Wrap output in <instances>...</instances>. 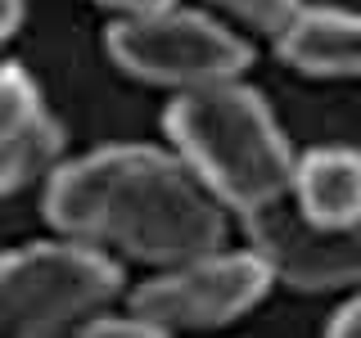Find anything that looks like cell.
Here are the masks:
<instances>
[{
	"label": "cell",
	"instance_id": "52a82bcc",
	"mask_svg": "<svg viewBox=\"0 0 361 338\" xmlns=\"http://www.w3.org/2000/svg\"><path fill=\"white\" fill-rule=\"evenodd\" d=\"M63 154V127L18 63H0V194L50 180Z\"/></svg>",
	"mask_w": 361,
	"mask_h": 338
},
{
	"label": "cell",
	"instance_id": "277c9868",
	"mask_svg": "<svg viewBox=\"0 0 361 338\" xmlns=\"http://www.w3.org/2000/svg\"><path fill=\"white\" fill-rule=\"evenodd\" d=\"M104 45L122 73L167 90H199L212 82H231V77H244L248 59H253V50L231 27L176 5L113 23Z\"/></svg>",
	"mask_w": 361,
	"mask_h": 338
},
{
	"label": "cell",
	"instance_id": "9c48e42d",
	"mask_svg": "<svg viewBox=\"0 0 361 338\" xmlns=\"http://www.w3.org/2000/svg\"><path fill=\"white\" fill-rule=\"evenodd\" d=\"M289 199L316 221H361V154L338 144L298 154Z\"/></svg>",
	"mask_w": 361,
	"mask_h": 338
},
{
	"label": "cell",
	"instance_id": "ba28073f",
	"mask_svg": "<svg viewBox=\"0 0 361 338\" xmlns=\"http://www.w3.org/2000/svg\"><path fill=\"white\" fill-rule=\"evenodd\" d=\"M276 54L307 77H361V14L298 9V18L276 37Z\"/></svg>",
	"mask_w": 361,
	"mask_h": 338
},
{
	"label": "cell",
	"instance_id": "4fadbf2b",
	"mask_svg": "<svg viewBox=\"0 0 361 338\" xmlns=\"http://www.w3.org/2000/svg\"><path fill=\"white\" fill-rule=\"evenodd\" d=\"M23 9H27V0H0V45H5V41L18 32Z\"/></svg>",
	"mask_w": 361,
	"mask_h": 338
},
{
	"label": "cell",
	"instance_id": "8992f818",
	"mask_svg": "<svg viewBox=\"0 0 361 338\" xmlns=\"http://www.w3.org/2000/svg\"><path fill=\"white\" fill-rule=\"evenodd\" d=\"M248 248L271 275L302 293H334L361 284V221H316L289 199L244 217Z\"/></svg>",
	"mask_w": 361,
	"mask_h": 338
},
{
	"label": "cell",
	"instance_id": "8fae6325",
	"mask_svg": "<svg viewBox=\"0 0 361 338\" xmlns=\"http://www.w3.org/2000/svg\"><path fill=\"white\" fill-rule=\"evenodd\" d=\"M330 334H338V338H361V284L353 289V298H348L343 307L334 311Z\"/></svg>",
	"mask_w": 361,
	"mask_h": 338
},
{
	"label": "cell",
	"instance_id": "7c38bea8",
	"mask_svg": "<svg viewBox=\"0 0 361 338\" xmlns=\"http://www.w3.org/2000/svg\"><path fill=\"white\" fill-rule=\"evenodd\" d=\"M95 5L118 9L122 18H131V14H154V9H167V5H176V0H95Z\"/></svg>",
	"mask_w": 361,
	"mask_h": 338
},
{
	"label": "cell",
	"instance_id": "6da1fadb",
	"mask_svg": "<svg viewBox=\"0 0 361 338\" xmlns=\"http://www.w3.org/2000/svg\"><path fill=\"white\" fill-rule=\"evenodd\" d=\"M226 203L176 149L113 144L45 180V221L63 239L145 266H176L226 244Z\"/></svg>",
	"mask_w": 361,
	"mask_h": 338
},
{
	"label": "cell",
	"instance_id": "30bf717a",
	"mask_svg": "<svg viewBox=\"0 0 361 338\" xmlns=\"http://www.w3.org/2000/svg\"><path fill=\"white\" fill-rule=\"evenodd\" d=\"M208 5H217L221 14L248 23L253 32H267V37H280V32L289 27L293 18H298L302 0H208Z\"/></svg>",
	"mask_w": 361,
	"mask_h": 338
},
{
	"label": "cell",
	"instance_id": "5b68a950",
	"mask_svg": "<svg viewBox=\"0 0 361 338\" xmlns=\"http://www.w3.org/2000/svg\"><path fill=\"white\" fill-rule=\"evenodd\" d=\"M276 284L271 266L253 248L244 253H199L190 262L163 266V275L145 280L127 298L131 311H140L158 334H180V330H212L231 325L244 311H253Z\"/></svg>",
	"mask_w": 361,
	"mask_h": 338
},
{
	"label": "cell",
	"instance_id": "7a4b0ae2",
	"mask_svg": "<svg viewBox=\"0 0 361 338\" xmlns=\"http://www.w3.org/2000/svg\"><path fill=\"white\" fill-rule=\"evenodd\" d=\"M163 122L172 149L231 212L248 217L257 208L289 199L298 154L280 135L267 99L240 77L199 90H176Z\"/></svg>",
	"mask_w": 361,
	"mask_h": 338
},
{
	"label": "cell",
	"instance_id": "3957f363",
	"mask_svg": "<svg viewBox=\"0 0 361 338\" xmlns=\"http://www.w3.org/2000/svg\"><path fill=\"white\" fill-rule=\"evenodd\" d=\"M122 293V266L77 239L0 257V338L82 334Z\"/></svg>",
	"mask_w": 361,
	"mask_h": 338
}]
</instances>
